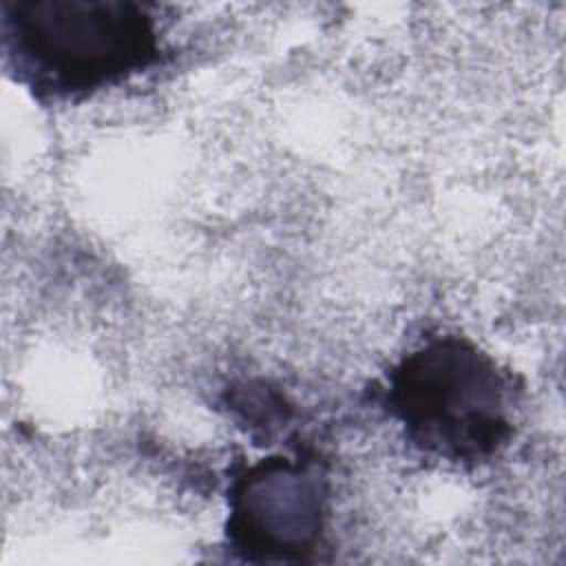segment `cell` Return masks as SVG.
Returning a JSON list of instances; mask_svg holds the SVG:
<instances>
[{
    "mask_svg": "<svg viewBox=\"0 0 566 566\" xmlns=\"http://www.w3.org/2000/svg\"><path fill=\"white\" fill-rule=\"evenodd\" d=\"M389 405L416 447L451 462L486 460L513 431L509 378L455 336L433 338L400 360Z\"/></svg>",
    "mask_w": 566,
    "mask_h": 566,
    "instance_id": "6da1fadb",
    "label": "cell"
},
{
    "mask_svg": "<svg viewBox=\"0 0 566 566\" xmlns=\"http://www.w3.org/2000/svg\"><path fill=\"white\" fill-rule=\"evenodd\" d=\"M18 66L38 86L91 91L135 73L157 53L155 20L128 0H13L2 4Z\"/></svg>",
    "mask_w": 566,
    "mask_h": 566,
    "instance_id": "7a4b0ae2",
    "label": "cell"
},
{
    "mask_svg": "<svg viewBox=\"0 0 566 566\" xmlns=\"http://www.w3.org/2000/svg\"><path fill=\"white\" fill-rule=\"evenodd\" d=\"M327 489L312 464L270 458L252 467L232 495L230 533L248 555L303 557L323 528Z\"/></svg>",
    "mask_w": 566,
    "mask_h": 566,
    "instance_id": "3957f363",
    "label": "cell"
}]
</instances>
